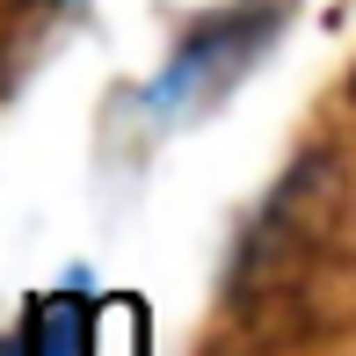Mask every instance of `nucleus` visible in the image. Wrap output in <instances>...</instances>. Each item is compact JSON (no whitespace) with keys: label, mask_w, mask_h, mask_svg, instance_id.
<instances>
[{"label":"nucleus","mask_w":356,"mask_h":356,"mask_svg":"<svg viewBox=\"0 0 356 356\" xmlns=\"http://www.w3.org/2000/svg\"><path fill=\"white\" fill-rule=\"evenodd\" d=\"M334 225H342V168H334V153H305L240 233L233 291H225L233 313L262 320L269 305H291L305 291V277L320 269Z\"/></svg>","instance_id":"nucleus-1"},{"label":"nucleus","mask_w":356,"mask_h":356,"mask_svg":"<svg viewBox=\"0 0 356 356\" xmlns=\"http://www.w3.org/2000/svg\"><path fill=\"white\" fill-rule=\"evenodd\" d=\"M269 29H277V8H269V0H254V8H225L218 22L189 29V44L175 51L168 80H160V102H182V95H197V88H225V80L262 51Z\"/></svg>","instance_id":"nucleus-2"},{"label":"nucleus","mask_w":356,"mask_h":356,"mask_svg":"<svg viewBox=\"0 0 356 356\" xmlns=\"http://www.w3.org/2000/svg\"><path fill=\"white\" fill-rule=\"evenodd\" d=\"M51 8H73V0H51Z\"/></svg>","instance_id":"nucleus-3"},{"label":"nucleus","mask_w":356,"mask_h":356,"mask_svg":"<svg viewBox=\"0 0 356 356\" xmlns=\"http://www.w3.org/2000/svg\"><path fill=\"white\" fill-rule=\"evenodd\" d=\"M349 95H356V73H349Z\"/></svg>","instance_id":"nucleus-4"}]
</instances>
